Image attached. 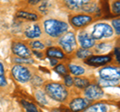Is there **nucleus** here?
Wrapping results in <instances>:
<instances>
[{"instance_id":"1","label":"nucleus","mask_w":120,"mask_h":112,"mask_svg":"<svg viewBox=\"0 0 120 112\" xmlns=\"http://www.w3.org/2000/svg\"><path fill=\"white\" fill-rule=\"evenodd\" d=\"M45 32L51 37H58L68 30V25L57 19H48L44 22Z\"/></svg>"},{"instance_id":"2","label":"nucleus","mask_w":120,"mask_h":112,"mask_svg":"<svg viewBox=\"0 0 120 112\" xmlns=\"http://www.w3.org/2000/svg\"><path fill=\"white\" fill-rule=\"evenodd\" d=\"M45 90L51 98L59 102L64 101L68 95L66 88L60 83H48L45 86Z\"/></svg>"},{"instance_id":"3","label":"nucleus","mask_w":120,"mask_h":112,"mask_svg":"<svg viewBox=\"0 0 120 112\" xmlns=\"http://www.w3.org/2000/svg\"><path fill=\"white\" fill-rule=\"evenodd\" d=\"M113 34V29L110 25L106 23H97L94 25L92 30V34L90 35L94 40L102 39V38H107L110 37Z\"/></svg>"},{"instance_id":"4","label":"nucleus","mask_w":120,"mask_h":112,"mask_svg":"<svg viewBox=\"0 0 120 112\" xmlns=\"http://www.w3.org/2000/svg\"><path fill=\"white\" fill-rule=\"evenodd\" d=\"M59 45L64 49L67 53H71L75 48H76V38H75L74 33L68 32L65 35H63L59 39Z\"/></svg>"},{"instance_id":"5","label":"nucleus","mask_w":120,"mask_h":112,"mask_svg":"<svg viewBox=\"0 0 120 112\" xmlns=\"http://www.w3.org/2000/svg\"><path fill=\"white\" fill-rule=\"evenodd\" d=\"M12 75L14 76V78L17 81L22 82V83H25V82H27L31 79L30 70L24 66L19 65V64L15 65L12 68Z\"/></svg>"},{"instance_id":"6","label":"nucleus","mask_w":120,"mask_h":112,"mask_svg":"<svg viewBox=\"0 0 120 112\" xmlns=\"http://www.w3.org/2000/svg\"><path fill=\"white\" fill-rule=\"evenodd\" d=\"M100 78L107 81H115L118 82L120 77V71L115 67H105L99 71Z\"/></svg>"},{"instance_id":"7","label":"nucleus","mask_w":120,"mask_h":112,"mask_svg":"<svg viewBox=\"0 0 120 112\" xmlns=\"http://www.w3.org/2000/svg\"><path fill=\"white\" fill-rule=\"evenodd\" d=\"M84 94L88 99L95 100V99H99L103 96V90L99 85L93 84V85H89L88 87H86Z\"/></svg>"},{"instance_id":"8","label":"nucleus","mask_w":120,"mask_h":112,"mask_svg":"<svg viewBox=\"0 0 120 112\" xmlns=\"http://www.w3.org/2000/svg\"><path fill=\"white\" fill-rule=\"evenodd\" d=\"M12 51L15 55L19 56L21 58H29L31 55V51L28 49V47L25 44L21 42H13L12 43Z\"/></svg>"},{"instance_id":"9","label":"nucleus","mask_w":120,"mask_h":112,"mask_svg":"<svg viewBox=\"0 0 120 112\" xmlns=\"http://www.w3.org/2000/svg\"><path fill=\"white\" fill-rule=\"evenodd\" d=\"M110 55H102V56H91L85 60V63L90 66H101L105 65L111 61Z\"/></svg>"},{"instance_id":"10","label":"nucleus","mask_w":120,"mask_h":112,"mask_svg":"<svg viewBox=\"0 0 120 112\" xmlns=\"http://www.w3.org/2000/svg\"><path fill=\"white\" fill-rule=\"evenodd\" d=\"M78 41H79L80 45L83 49H87V48H91L94 46V39L90 36L88 33L86 32H80L78 35Z\"/></svg>"},{"instance_id":"11","label":"nucleus","mask_w":120,"mask_h":112,"mask_svg":"<svg viewBox=\"0 0 120 112\" xmlns=\"http://www.w3.org/2000/svg\"><path fill=\"white\" fill-rule=\"evenodd\" d=\"M91 21H92V17L89 15H84V14L76 15L71 18V24L74 27H82V26L87 25Z\"/></svg>"},{"instance_id":"12","label":"nucleus","mask_w":120,"mask_h":112,"mask_svg":"<svg viewBox=\"0 0 120 112\" xmlns=\"http://www.w3.org/2000/svg\"><path fill=\"white\" fill-rule=\"evenodd\" d=\"M88 103L89 102H88L87 99L78 97V98H75L70 102V109L72 111H74V112L81 111V110H83L87 107Z\"/></svg>"},{"instance_id":"13","label":"nucleus","mask_w":120,"mask_h":112,"mask_svg":"<svg viewBox=\"0 0 120 112\" xmlns=\"http://www.w3.org/2000/svg\"><path fill=\"white\" fill-rule=\"evenodd\" d=\"M46 55L51 59H63L65 57L64 53L61 49L56 47H50L46 50Z\"/></svg>"},{"instance_id":"14","label":"nucleus","mask_w":120,"mask_h":112,"mask_svg":"<svg viewBox=\"0 0 120 112\" xmlns=\"http://www.w3.org/2000/svg\"><path fill=\"white\" fill-rule=\"evenodd\" d=\"M26 36L28 38H36V37H39L41 35V29L39 27V25H33L32 27H30L29 29H27L25 32Z\"/></svg>"},{"instance_id":"15","label":"nucleus","mask_w":120,"mask_h":112,"mask_svg":"<svg viewBox=\"0 0 120 112\" xmlns=\"http://www.w3.org/2000/svg\"><path fill=\"white\" fill-rule=\"evenodd\" d=\"M107 110H108V107L106 104L96 103V104H93L92 106L88 107L85 110V112H107Z\"/></svg>"},{"instance_id":"16","label":"nucleus","mask_w":120,"mask_h":112,"mask_svg":"<svg viewBox=\"0 0 120 112\" xmlns=\"http://www.w3.org/2000/svg\"><path fill=\"white\" fill-rule=\"evenodd\" d=\"M85 3L86 1H83V0H68V1H66V5L71 10H74L81 8Z\"/></svg>"},{"instance_id":"17","label":"nucleus","mask_w":120,"mask_h":112,"mask_svg":"<svg viewBox=\"0 0 120 112\" xmlns=\"http://www.w3.org/2000/svg\"><path fill=\"white\" fill-rule=\"evenodd\" d=\"M21 104H22V106H23V108L25 109L26 112H40L35 104L29 102V101H27V100L22 99L21 100Z\"/></svg>"},{"instance_id":"18","label":"nucleus","mask_w":120,"mask_h":112,"mask_svg":"<svg viewBox=\"0 0 120 112\" xmlns=\"http://www.w3.org/2000/svg\"><path fill=\"white\" fill-rule=\"evenodd\" d=\"M17 17L24 18V19H28L31 21H36L38 19V16L36 14L28 13V12H25V11H19V12H17Z\"/></svg>"},{"instance_id":"19","label":"nucleus","mask_w":120,"mask_h":112,"mask_svg":"<svg viewBox=\"0 0 120 112\" xmlns=\"http://www.w3.org/2000/svg\"><path fill=\"white\" fill-rule=\"evenodd\" d=\"M69 70H70L71 73L74 74V75H76V76L82 75V74H84V72H85V69L83 67H81L79 65H75V64H70Z\"/></svg>"},{"instance_id":"20","label":"nucleus","mask_w":120,"mask_h":112,"mask_svg":"<svg viewBox=\"0 0 120 112\" xmlns=\"http://www.w3.org/2000/svg\"><path fill=\"white\" fill-rule=\"evenodd\" d=\"M73 83L75 84V86L78 87V88H86L89 86V82L87 79H84V78H75V79L73 80Z\"/></svg>"},{"instance_id":"21","label":"nucleus","mask_w":120,"mask_h":112,"mask_svg":"<svg viewBox=\"0 0 120 112\" xmlns=\"http://www.w3.org/2000/svg\"><path fill=\"white\" fill-rule=\"evenodd\" d=\"M97 8V6L94 2H90V1H86V3L81 7V10L84 12H94L95 9Z\"/></svg>"},{"instance_id":"22","label":"nucleus","mask_w":120,"mask_h":112,"mask_svg":"<svg viewBox=\"0 0 120 112\" xmlns=\"http://www.w3.org/2000/svg\"><path fill=\"white\" fill-rule=\"evenodd\" d=\"M35 98L37 100V102L41 105H45V104H47V100L45 98V95L42 91H37L35 93Z\"/></svg>"},{"instance_id":"23","label":"nucleus","mask_w":120,"mask_h":112,"mask_svg":"<svg viewBox=\"0 0 120 112\" xmlns=\"http://www.w3.org/2000/svg\"><path fill=\"white\" fill-rule=\"evenodd\" d=\"M4 66H3V64L1 62H0V86H5V85L7 84L6 82V78H5V75H4Z\"/></svg>"},{"instance_id":"24","label":"nucleus","mask_w":120,"mask_h":112,"mask_svg":"<svg viewBox=\"0 0 120 112\" xmlns=\"http://www.w3.org/2000/svg\"><path fill=\"white\" fill-rule=\"evenodd\" d=\"M76 55L78 58H85V57H88L89 55H91V52L87 49H83V48H81V49H78L77 52H76Z\"/></svg>"},{"instance_id":"25","label":"nucleus","mask_w":120,"mask_h":112,"mask_svg":"<svg viewBox=\"0 0 120 112\" xmlns=\"http://www.w3.org/2000/svg\"><path fill=\"white\" fill-rule=\"evenodd\" d=\"M54 70L58 74H60V75H62V76H66L67 75V69L63 64H58L57 66L55 67Z\"/></svg>"},{"instance_id":"26","label":"nucleus","mask_w":120,"mask_h":112,"mask_svg":"<svg viewBox=\"0 0 120 112\" xmlns=\"http://www.w3.org/2000/svg\"><path fill=\"white\" fill-rule=\"evenodd\" d=\"M14 62L16 63H20V64H22V63H30V64H32L33 62H34V60L31 58H21V57H16L14 58Z\"/></svg>"},{"instance_id":"27","label":"nucleus","mask_w":120,"mask_h":112,"mask_svg":"<svg viewBox=\"0 0 120 112\" xmlns=\"http://www.w3.org/2000/svg\"><path fill=\"white\" fill-rule=\"evenodd\" d=\"M30 45H31V47L33 48V49H36V50L44 49V44L41 43L40 41H32V42L30 43Z\"/></svg>"},{"instance_id":"28","label":"nucleus","mask_w":120,"mask_h":112,"mask_svg":"<svg viewBox=\"0 0 120 112\" xmlns=\"http://www.w3.org/2000/svg\"><path fill=\"white\" fill-rule=\"evenodd\" d=\"M32 84L34 85V86H40V85L43 84V80L42 78L39 77V76H34L32 78Z\"/></svg>"},{"instance_id":"29","label":"nucleus","mask_w":120,"mask_h":112,"mask_svg":"<svg viewBox=\"0 0 120 112\" xmlns=\"http://www.w3.org/2000/svg\"><path fill=\"white\" fill-rule=\"evenodd\" d=\"M112 25H113V27H114L115 31H116V34L119 35V33H120V20H119V18L114 19L113 21H112Z\"/></svg>"},{"instance_id":"30","label":"nucleus","mask_w":120,"mask_h":112,"mask_svg":"<svg viewBox=\"0 0 120 112\" xmlns=\"http://www.w3.org/2000/svg\"><path fill=\"white\" fill-rule=\"evenodd\" d=\"M117 82L115 81H107V80H103V79H100L99 80V85H101V86H112V85H115Z\"/></svg>"},{"instance_id":"31","label":"nucleus","mask_w":120,"mask_h":112,"mask_svg":"<svg viewBox=\"0 0 120 112\" xmlns=\"http://www.w3.org/2000/svg\"><path fill=\"white\" fill-rule=\"evenodd\" d=\"M96 48H97V49H96V51H97V52H100V51H104V50H107L108 48H110V45H109V44L101 43V44H99V45L97 46Z\"/></svg>"},{"instance_id":"32","label":"nucleus","mask_w":120,"mask_h":112,"mask_svg":"<svg viewBox=\"0 0 120 112\" xmlns=\"http://www.w3.org/2000/svg\"><path fill=\"white\" fill-rule=\"evenodd\" d=\"M113 11H114V13H116V14L120 13V2L119 1L113 3Z\"/></svg>"},{"instance_id":"33","label":"nucleus","mask_w":120,"mask_h":112,"mask_svg":"<svg viewBox=\"0 0 120 112\" xmlns=\"http://www.w3.org/2000/svg\"><path fill=\"white\" fill-rule=\"evenodd\" d=\"M64 80H65V84L67 85V86H71V85L73 84V79L69 75L64 76Z\"/></svg>"},{"instance_id":"34","label":"nucleus","mask_w":120,"mask_h":112,"mask_svg":"<svg viewBox=\"0 0 120 112\" xmlns=\"http://www.w3.org/2000/svg\"><path fill=\"white\" fill-rule=\"evenodd\" d=\"M115 55H116V59H117V61L119 62V48H115Z\"/></svg>"},{"instance_id":"35","label":"nucleus","mask_w":120,"mask_h":112,"mask_svg":"<svg viewBox=\"0 0 120 112\" xmlns=\"http://www.w3.org/2000/svg\"><path fill=\"white\" fill-rule=\"evenodd\" d=\"M38 2H39V0H30L29 1L30 4H37Z\"/></svg>"},{"instance_id":"36","label":"nucleus","mask_w":120,"mask_h":112,"mask_svg":"<svg viewBox=\"0 0 120 112\" xmlns=\"http://www.w3.org/2000/svg\"><path fill=\"white\" fill-rule=\"evenodd\" d=\"M50 62H51L52 65H54V64H56V63H57V60H56V59H51Z\"/></svg>"},{"instance_id":"37","label":"nucleus","mask_w":120,"mask_h":112,"mask_svg":"<svg viewBox=\"0 0 120 112\" xmlns=\"http://www.w3.org/2000/svg\"><path fill=\"white\" fill-rule=\"evenodd\" d=\"M34 54L35 55H37V56H39V57L41 58V57H42V54H40V53H38V52H37V51H34Z\"/></svg>"},{"instance_id":"38","label":"nucleus","mask_w":120,"mask_h":112,"mask_svg":"<svg viewBox=\"0 0 120 112\" xmlns=\"http://www.w3.org/2000/svg\"><path fill=\"white\" fill-rule=\"evenodd\" d=\"M63 112H70V111H69V110H64Z\"/></svg>"}]
</instances>
